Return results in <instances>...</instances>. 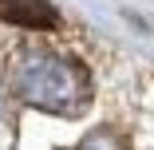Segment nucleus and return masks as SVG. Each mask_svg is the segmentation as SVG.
Listing matches in <instances>:
<instances>
[{"label": "nucleus", "mask_w": 154, "mask_h": 150, "mask_svg": "<svg viewBox=\"0 0 154 150\" xmlns=\"http://www.w3.org/2000/svg\"><path fill=\"white\" fill-rule=\"evenodd\" d=\"M12 87L24 103L55 115H75L87 103V75L59 55H28L12 75Z\"/></svg>", "instance_id": "nucleus-1"}, {"label": "nucleus", "mask_w": 154, "mask_h": 150, "mask_svg": "<svg viewBox=\"0 0 154 150\" xmlns=\"http://www.w3.org/2000/svg\"><path fill=\"white\" fill-rule=\"evenodd\" d=\"M0 16L20 28H55L59 24V12L48 0H0Z\"/></svg>", "instance_id": "nucleus-2"}, {"label": "nucleus", "mask_w": 154, "mask_h": 150, "mask_svg": "<svg viewBox=\"0 0 154 150\" xmlns=\"http://www.w3.org/2000/svg\"><path fill=\"white\" fill-rule=\"evenodd\" d=\"M0 118H4V111H0Z\"/></svg>", "instance_id": "nucleus-3"}]
</instances>
